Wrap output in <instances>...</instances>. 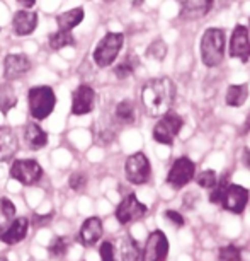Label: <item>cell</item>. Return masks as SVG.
Returning a JSON list of instances; mask_svg holds the SVG:
<instances>
[{
  "label": "cell",
  "mask_w": 250,
  "mask_h": 261,
  "mask_svg": "<svg viewBox=\"0 0 250 261\" xmlns=\"http://www.w3.org/2000/svg\"><path fill=\"white\" fill-rule=\"evenodd\" d=\"M175 99V84L169 77L151 79L141 89V102L150 116H162L170 111Z\"/></svg>",
  "instance_id": "cell-1"
},
{
  "label": "cell",
  "mask_w": 250,
  "mask_h": 261,
  "mask_svg": "<svg viewBox=\"0 0 250 261\" xmlns=\"http://www.w3.org/2000/svg\"><path fill=\"white\" fill-rule=\"evenodd\" d=\"M56 106V94L50 86H34L27 91L29 115L36 121L46 120Z\"/></svg>",
  "instance_id": "cell-2"
},
{
  "label": "cell",
  "mask_w": 250,
  "mask_h": 261,
  "mask_svg": "<svg viewBox=\"0 0 250 261\" xmlns=\"http://www.w3.org/2000/svg\"><path fill=\"white\" fill-rule=\"evenodd\" d=\"M201 60L206 67H218L225 60V34L222 29L209 28L201 38Z\"/></svg>",
  "instance_id": "cell-3"
},
{
  "label": "cell",
  "mask_w": 250,
  "mask_h": 261,
  "mask_svg": "<svg viewBox=\"0 0 250 261\" xmlns=\"http://www.w3.org/2000/svg\"><path fill=\"white\" fill-rule=\"evenodd\" d=\"M122 43H124V34L122 33H106L104 38L94 48L92 60L101 68L111 67L116 62L117 55H119Z\"/></svg>",
  "instance_id": "cell-4"
},
{
  "label": "cell",
  "mask_w": 250,
  "mask_h": 261,
  "mask_svg": "<svg viewBox=\"0 0 250 261\" xmlns=\"http://www.w3.org/2000/svg\"><path fill=\"white\" fill-rule=\"evenodd\" d=\"M182 125H184L182 116H179L175 111H167L165 115H162L159 123L153 126L155 142L162 145H172L175 135L180 132Z\"/></svg>",
  "instance_id": "cell-5"
},
{
  "label": "cell",
  "mask_w": 250,
  "mask_h": 261,
  "mask_svg": "<svg viewBox=\"0 0 250 261\" xmlns=\"http://www.w3.org/2000/svg\"><path fill=\"white\" fill-rule=\"evenodd\" d=\"M11 178L24 186L36 185L43 178V167L34 159H16L11 164Z\"/></svg>",
  "instance_id": "cell-6"
},
{
  "label": "cell",
  "mask_w": 250,
  "mask_h": 261,
  "mask_svg": "<svg viewBox=\"0 0 250 261\" xmlns=\"http://www.w3.org/2000/svg\"><path fill=\"white\" fill-rule=\"evenodd\" d=\"M124 174H126V179H128L131 185H145L151 176V166H150L148 157H146L143 152L131 154L128 159H126Z\"/></svg>",
  "instance_id": "cell-7"
},
{
  "label": "cell",
  "mask_w": 250,
  "mask_h": 261,
  "mask_svg": "<svg viewBox=\"0 0 250 261\" xmlns=\"http://www.w3.org/2000/svg\"><path fill=\"white\" fill-rule=\"evenodd\" d=\"M196 176V166L189 157H179L170 167L167 174V185L172 186L174 190L184 188L185 185L191 183Z\"/></svg>",
  "instance_id": "cell-8"
},
{
  "label": "cell",
  "mask_w": 250,
  "mask_h": 261,
  "mask_svg": "<svg viewBox=\"0 0 250 261\" xmlns=\"http://www.w3.org/2000/svg\"><path fill=\"white\" fill-rule=\"evenodd\" d=\"M146 212H148V208H146V205H143L141 201L136 198V195H128L122 198V201L119 205H117L116 208V219L117 222L126 225V224H131L135 222V220H140L141 217L146 215Z\"/></svg>",
  "instance_id": "cell-9"
},
{
  "label": "cell",
  "mask_w": 250,
  "mask_h": 261,
  "mask_svg": "<svg viewBox=\"0 0 250 261\" xmlns=\"http://www.w3.org/2000/svg\"><path fill=\"white\" fill-rule=\"evenodd\" d=\"M169 256V239L162 230H153L146 239L140 261H165Z\"/></svg>",
  "instance_id": "cell-10"
},
{
  "label": "cell",
  "mask_w": 250,
  "mask_h": 261,
  "mask_svg": "<svg viewBox=\"0 0 250 261\" xmlns=\"http://www.w3.org/2000/svg\"><path fill=\"white\" fill-rule=\"evenodd\" d=\"M96 91L87 84L78 86L72 94V115L73 116H83L94 111L96 108Z\"/></svg>",
  "instance_id": "cell-11"
},
{
  "label": "cell",
  "mask_w": 250,
  "mask_h": 261,
  "mask_svg": "<svg viewBox=\"0 0 250 261\" xmlns=\"http://www.w3.org/2000/svg\"><path fill=\"white\" fill-rule=\"evenodd\" d=\"M230 57L232 58H238L243 63L248 62L250 58V38H248V29L238 24L237 28L233 29L232 33V39H230Z\"/></svg>",
  "instance_id": "cell-12"
},
{
  "label": "cell",
  "mask_w": 250,
  "mask_h": 261,
  "mask_svg": "<svg viewBox=\"0 0 250 261\" xmlns=\"http://www.w3.org/2000/svg\"><path fill=\"white\" fill-rule=\"evenodd\" d=\"M248 203V191L243 186L238 185H228V188L225 190L223 200L220 205H223L225 210L232 212V214H243L245 206Z\"/></svg>",
  "instance_id": "cell-13"
},
{
  "label": "cell",
  "mask_w": 250,
  "mask_h": 261,
  "mask_svg": "<svg viewBox=\"0 0 250 261\" xmlns=\"http://www.w3.org/2000/svg\"><path fill=\"white\" fill-rule=\"evenodd\" d=\"M29 70H31V60L24 53H9L4 60V73L7 81L22 79Z\"/></svg>",
  "instance_id": "cell-14"
},
{
  "label": "cell",
  "mask_w": 250,
  "mask_h": 261,
  "mask_svg": "<svg viewBox=\"0 0 250 261\" xmlns=\"http://www.w3.org/2000/svg\"><path fill=\"white\" fill-rule=\"evenodd\" d=\"M38 28V14L33 12L31 9H22L17 11L12 17V31L16 36H29L36 31Z\"/></svg>",
  "instance_id": "cell-15"
},
{
  "label": "cell",
  "mask_w": 250,
  "mask_h": 261,
  "mask_svg": "<svg viewBox=\"0 0 250 261\" xmlns=\"http://www.w3.org/2000/svg\"><path fill=\"white\" fill-rule=\"evenodd\" d=\"M102 220L99 217H89V219L83 220L80 230H78V241L82 246L90 248V246L97 244V241L102 238Z\"/></svg>",
  "instance_id": "cell-16"
},
{
  "label": "cell",
  "mask_w": 250,
  "mask_h": 261,
  "mask_svg": "<svg viewBox=\"0 0 250 261\" xmlns=\"http://www.w3.org/2000/svg\"><path fill=\"white\" fill-rule=\"evenodd\" d=\"M29 229V220L26 217H17L14 219L7 227H4V230L0 232V241L6 243L9 246L19 244L21 241H24Z\"/></svg>",
  "instance_id": "cell-17"
},
{
  "label": "cell",
  "mask_w": 250,
  "mask_h": 261,
  "mask_svg": "<svg viewBox=\"0 0 250 261\" xmlns=\"http://www.w3.org/2000/svg\"><path fill=\"white\" fill-rule=\"evenodd\" d=\"M19 150V140L11 126H0V162L12 161Z\"/></svg>",
  "instance_id": "cell-18"
},
{
  "label": "cell",
  "mask_w": 250,
  "mask_h": 261,
  "mask_svg": "<svg viewBox=\"0 0 250 261\" xmlns=\"http://www.w3.org/2000/svg\"><path fill=\"white\" fill-rule=\"evenodd\" d=\"M24 142L31 150L45 149L48 145V134L36 123H29L24 126Z\"/></svg>",
  "instance_id": "cell-19"
},
{
  "label": "cell",
  "mask_w": 250,
  "mask_h": 261,
  "mask_svg": "<svg viewBox=\"0 0 250 261\" xmlns=\"http://www.w3.org/2000/svg\"><path fill=\"white\" fill-rule=\"evenodd\" d=\"M180 6V12L185 17H201L206 16L213 7V0H177Z\"/></svg>",
  "instance_id": "cell-20"
},
{
  "label": "cell",
  "mask_w": 250,
  "mask_h": 261,
  "mask_svg": "<svg viewBox=\"0 0 250 261\" xmlns=\"http://www.w3.org/2000/svg\"><path fill=\"white\" fill-rule=\"evenodd\" d=\"M83 17H85V11H83V7L70 9V11L63 12L56 17L58 29H61V31H72L73 28H77L78 24L83 21Z\"/></svg>",
  "instance_id": "cell-21"
},
{
  "label": "cell",
  "mask_w": 250,
  "mask_h": 261,
  "mask_svg": "<svg viewBox=\"0 0 250 261\" xmlns=\"http://www.w3.org/2000/svg\"><path fill=\"white\" fill-rule=\"evenodd\" d=\"M248 97V86L247 84H232L225 94V102L232 108L243 106V102Z\"/></svg>",
  "instance_id": "cell-22"
},
{
  "label": "cell",
  "mask_w": 250,
  "mask_h": 261,
  "mask_svg": "<svg viewBox=\"0 0 250 261\" xmlns=\"http://www.w3.org/2000/svg\"><path fill=\"white\" fill-rule=\"evenodd\" d=\"M119 251H121L122 261H140L141 259L140 244L136 243V241L131 238V236H124V238L121 239Z\"/></svg>",
  "instance_id": "cell-23"
},
{
  "label": "cell",
  "mask_w": 250,
  "mask_h": 261,
  "mask_svg": "<svg viewBox=\"0 0 250 261\" xmlns=\"http://www.w3.org/2000/svg\"><path fill=\"white\" fill-rule=\"evenodd\" d=\"M140 65V60L138 57L133 55V53H130V55L124 57V60H121L119 63L116 65L114 68V75L117 79H128L130 75H133L135 70L138 68Z\"/></svg>",
  "instance_id": "cell-24"
},
{
  "label": "cell",
  "mask_w": 250,
  "mask_h": 261,
  "mask_svg": "<svg viewBox=\"0 0 250 261\" xmlns=\"http://www.w3.org/2000/svg\"><path fill=\"white\" fill-rule=\"evenodd\" d=\"M17 106V96L11 84H0V113L6 115Z\"/></svg>",
  "instance_id": "cell-25"
},
{
  "label": "cell",
  "mask_w": 250,
  "mask_h": 261,
  "mask_svg": "<svg viewBox=\"0 0 250 261\" xmlns=\"http://www.w3.org/2000/svg\"><path fill=\"white\" fill-rule=\"evenodd\" d=\"M116 120L122 123V125H131L136 120V111H135V105L131 101H121L119 105L116 106Z\"/></svg>",
  "instance_id": "cell-26"
},
{
  "label": "cell",
  "mask_w": 250,
  "mask_h": 261,
  "mask_svg": "<svg viewBox=\"0 0 250 261\" xmlns=\"http://www.w3.org/2000/svg\"><path fill=\"white\" fill-rule=\"evenodd\" d=\"M75 45V38H73V34L70 31H61V29H58L56 33H53L50 36V48L51 50H63V48L67 46H72Z\"/></svg>",
  "instance_id": "cell-27"
},
{
  "label": "cell",
  "mask_w": 250,
  "mask_h": 261,
  "mask_svg": "<svg viewBox=\"0 0 250 261\" xmlns=\"http://www.w3.org/2000/svg\"><path fill=\"white\" fill-rule=\"evenodd\" d=\"M70 246H72L70 238H67V236H60V238H55V239L51 241L50 246H48V251H50L51 258L60 259V258H63V256L68 253Z\"/></svg>",
  "instance_id": "cell-28"
},
{
  "label": "cell",
  "mask_w": 250,
  "mask_h": 261,
  "mask_svg": "<svg viewBox=\"0 0 250 261\" xmlns=\"http://www.w3.org/2000/svg\"><path fill=\"white\" fill-rule=\"evenodd\" d=\"M228 176L227 174H223L222 176V179L216 181V185L211 188V193H209V201L214 205H220L222 203V200H223V195H225V190L228 188Z\"/></svg>",
  "instance_id": "cell-29"
},
{
  "label": "cell",
  "mask_w": 250,
  "mask_h": 261,
  "mask_svg": "<svg viewBox=\"0 0 250 261\" xmlns=\"http://www.w3.org/2000/svg\"><path fill=\"white\" fill-rule=\"evenodd\" d=\"M218 261H242V251L233 244L223 246L218 251Z\"/></svg>",
  "instance_id": "cell-30"
},
{
  "label": "cell",
  "mask_w": 250,
  "mask_h": 261,
  "mask_svg": "<svg viewBox=\"0 0 250 261\" xmlns=\"http://www.w3.org/2000/svg\"><path fill=\"white\" fill-rule=\"evenodd\" d=\"M167 55V45L162 39H155L151 45L146 48V57L153 58L157 62H162Z\"/></svg>",
  "instance_id": "cell-31"
},
{
  "label": "cell",
  "mask_w": 250,
  "mask_h": 261,
  "mask_svg": "<svg viewBox=\"0 0 250 261\" xmlns=\"http://www.w3.org/2000/svg\"><path fill=\"white\" fill-rule=\"evenodd\" d=\"M196 181H198V185L201 186V188H204V190H211L214 185H216V172L211 171V169H208V171H201L199 174H198V178H196Z\"/></svg>",
  "instance_id": "cell-32"
},
{
  "label": "cell",
  "mask_w": 250,
  "mask_h": 261,
  "mask_svg": "<svg viewBox=\"0 0 250 261\" xmlns=\"http://www.w3.org/2000/svg\"><path fill=\"white\" fill-rule=\"evenodd\" d=\"M68 186L73 191H83L87 186V176L83 172H73L70 178H68Z\"/></svg>",
  "instance_id": "cell-33"
},
{
  "label": "cell",
  "mask_w": 250,
  "mask_h": 261,
  "mask_svg": "<svg viewBox=\"0 0 250 261\" xmlns=\"http://www.w3.org/2000/svg\"><path fill=\"white\" fill-rule=\"evenodd\" d=\"M16 210H17L16 205H14L9 198H6V196L0 198V212H2V215L6 217V219L12 220L14 217H16Z\"/></svg>",
  "instance_id": "cell-34"
},
{
  "label": "cell",
  "mask_w": 250,
  "mask_h": 261,
  "mask_svg": "<svg viewBox=\"0 0 250 261\" xmlns=\"http://www.w3.org/2000/svg\"><path fill=\"white\" fill-rule=\"evenodd\" d=\"M99 254L102 261H116V254H114V246H112L109 241L101 244L99 248Z\"/></svg>",
  "instance_id": "cell-35"
},
{
  "label": "cell",
  "mask_w": 250,
  "mask_h": 261,
  "mask_svg": "<svg viewBox=\"0 0 250 261\" xmlns=\"http://www.w3.org/2000/svg\"><path fill=\"white\" fill-rule=\"evenodd\" d=\"M165 219H169L175 227H182L184 225V217L177 210H165Z\"/></svg>",
  "instance_id": "cell-36"
},
{
  "label": "cell",
  "mask_w": 250,
  "mask_h": 261,
  "mask_svg": "<svg viewBox=\"0 0 250 261\" xmlns=\"http://www.w3.org/2000/svg\"><path fill=\"white\" fill-rule=\"evenodd\" d=\"M53 219V214H48V215H34L33 217V225L36 227H41V225H48V222Z\"/></svg>",
  "instance_id": "cell-37"
},
{
  "label": "cell",
  "mask_w": 250,
  "mask_h": 261,
  "mask_svg": "<svg viewBox=\"0 0 250 261\" xmlns=\"http://www.w3.org/2000/svg\"><path fill=\"white\" fill-rule=\"evenodd\" d=\"M196 200H198V196H196V193H188V195H185V196H184V205H185V208H193Z\"/></svg>",
  "instance_id": "cell-38"
},
{
  "label": "cell",
  "mask_w": 250,
  "mask_h": 261,
  "mask_svg": "<svg viewBox=\"0 0 250 261\" xmlns=\"http://www.w3.org/2000/svg\"><path fill=\"white\" fill-rule=\"evenodd\" d=\"M243 164L250 169V147H247V149L243 150Z\"/></svg>",
  "instance_id": "cell-39"
},
{
  "label": "cell",
  "mask_w": 250,
  "mask_h": 261,
  "mask_svg": "<svg viewBox=\"0 0 250 261\" xmlns=\"http://www.w3.org/2000/svg\"><path fill=\"white\" fill-rule=\"evenodd\" d=\"M19 4L24 7V9H31L34 4H36V0H17Z\"/></svg>",
  "instance_id": "cell-40"
},
{
  "label": "cell",
  "mask_w": 250,
  "mask_h": 261,
  "mask_svg": "<svg viewBox=\"0 0 250 261\" xmlns=\"http://www.w3.org/2000/svg\"><path fill=\"white\" fill-rule=\"evenodd\" d=\"M248 132H250V115L247 116V120H245L243 128H242V132H240V134H242V135H247Z\"/></svg>",
  "instance_id": "cell-41"
},
{
  "label": "cell",
  "mask_w": 250,
  "mask_h": 261,
  "mask_svg": "<svg viewBox=\"0 0 250 261\" xmlns=\"http://www.w3.org/2000/svg\"><path fill=\"white\" fill-rule=\"evenodd\" d=\"M130 2H131V6H135V7H140L141 4L145 2V0H130Z\"/></svg>",
  "instance_id": "cell-42"
},
{
  "label": "cell",
  "mask_w": 250,
  "mask_h": 261,
  "mask_svg": "<svg viewBox=\"0 0 250 261\" xmlns=\"http://www.w3.org/2000/svg\"><path fill=\"white\" fill-rule=\"evenodd\" d=\"M0 261H9V259L6 258V256H0Z\"/></svg>",
  "instance_id": "cell-43"
},
{
  "label": "cell",
  "mask_w": 250,
  "mask_h": 261,
  "mask_svg": "<svg viewBox=\"0 0 250 261\" xmlns=\"http://www.w3.org/2000/svg\"><path fill=\"white\" fill-rule=\"evenodd\" d=\"M2 230H4V225H2V224H0V232H2Z\"/></svg>",
  "instance_id": "cell-44"
},
{
  "label": "cell",
  "mask_w": 250,
  "mask_h": 261,
  "mask_svg": "<svg viewBox=\"0 0 250 261\" xmlns=\"http://www.w3.org/2000/svg\"><path fill=\"white\" fill-rule=\"evenodd\" d=\"M29 261H33V259H29Z\"/></svg>",
  "instance_id": "cell-45"
},
{
  "label": "cell",
  "mask_w": 250,
  "mask_h": 261,
  "mask_svg": "<svg viewBox=\"0 0 250 261\" xmlns=\"http://www.w3.org/2000/svg\"><path fill=\"white\" fill-rule=\"evenodd\" d=\"M248 22H250V21H248Z\"/></svg>",
  "instance_id": "cell-46"
}]
</instances>
